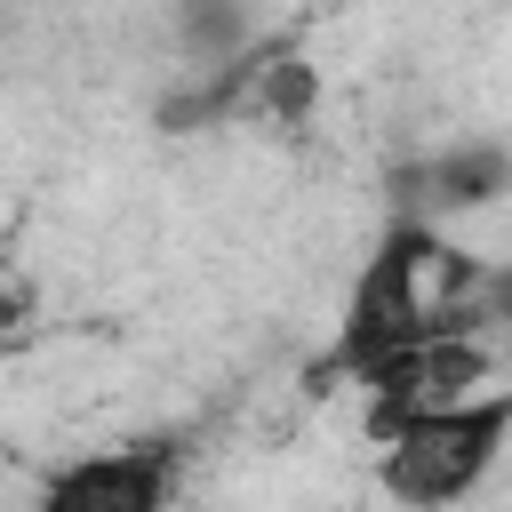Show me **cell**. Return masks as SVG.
<instances>
[{
    "mask_svg": "<svg viewBox=\"0 0 512 512\" xmlns=\"http://www.w3.org/2000/svg\"><path fill=\"white\" fill-rule=\"evenodd\" d=\"M176 488H184V440L136 432V440L64 456L40 480L32 512H176Z\"/></svg>",
    "mask_w": 512,
    "mask_h": 512,
    "instance_id": "3957f363",
    "label": "cell"
},
{
    "mask_svg": "<svg viewBox=\"0 0 512 512\" xmlns=\"http://www.w3.org/2000/svg\"><path fill=\"white\" fill-rule=\"evenodd\" d=\"M272 40V32H264ZM248 88H256V48L240 64H216V72H168L152 88V128L160 136H216V128H248Z\"/></svg>",
    "mask_w": 512,
    "mask_h": 512,
    "instance_id": "8992f818",
    "label": "cell"
},
{
    "mask_svg": "<svg viewBox=\"0 0 512 512\" xmlns=\"http://www.w3.org/2000/svg\"><path fill=\"white\" fill-rule=\"evenodd\" d=\"M24 328H32V288H24V280L0 264V352H8Z\"/></svg>",
    "mask_w": 512,
    "mask_h": 512,
    "instance_id": "ba28073f",
    "label": "cell"
},
{
    "mask_svg": "<svg viewBox=\"0 0 512 512\" xmlns=\"http://www.w3.org/2000/svg\"><path fill=\"white\" fill-rule=\"evenodd\" d=\"M416 168H424V224L512 200V144H496V136H448V144L416 152Z\"/></svg>",
    "mask_w": 512,
    "mask_h": 512,
    "instance_id": "277c9868",
    "label": "cell"
},
{
    "mask_svg": "<svg viewBox=\"0 0 512 512\" xmlns=\"http://www.w3.org/2000/svg\"><path fill=\"white\" fill-rule=\"evenodd\" d=\"M432 248H440V224L384 216V240L360 256V272L344 288V312H336V344L304 368V392H344L352 368H368V360L432 336V288H424Z\"/></svg>",
    "mask_w": 512,
    "mask_h": 512,
    "instance_id": "6da1fadb",
    "label": "cell"
},
{
    "mask_svg": "<svg viewBox=\"0 0 512 512\" xmlns=\"http://www.w3.org/2000/svg\"><path fill=\"white\" fill-rule=\"evenodd\" d=\"M504 448H512V384H488L472 400H432L384 440L376 488L400 512H456L488 488Z\"/></svg>",
    "mask_w": 512,
    "mask_h": 512,
    "instance_id": "7a4b0ae2",
    "label": "cell"
},
{
    "mask_svg": "<svg viewBox=\"0 0 512 512\" xmlns=\"http://www.w3.org/2000/svg\"><path fill=\"white\" fill-rule=\"evenodd\" d=\"M160 40H168V72H216L264 48V8L256 0H160Z\"/></svg>",
    "mask_w": 512,
    "mask_h": 512,
    "instance_id": "5b68a950",
    "label": "cell"
},
{
    "mask_svg": "<svg viewBox=\"0 0 512 512\" xmlns=\"http://www.w3.org/2000/svg\"><path fill=\"white\" fill-rule=\"evenodd\" d=\"M320 96H328V80H320V64H312V48H296L288 32H272V40L256 48V88H248V128H272V136H304V128L320 120Z\"/></svg>",
    "mask_w": 512,
    "mask_h": 512,
    "instance_id": "52a82bcc",
    "label": "cell"
}]
</instances>
